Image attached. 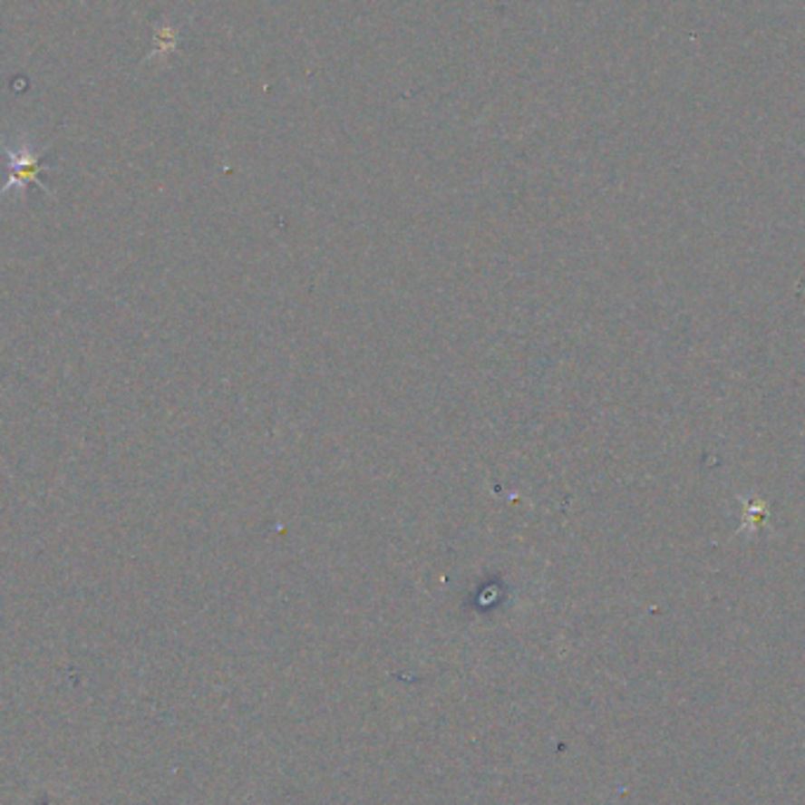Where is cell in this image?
I'll list each match as a JSON object with an SVG mask.
<instances>
[{
    "label": "cell",
    "mask_w": 805,
    "mask_h": 805,
    "mask_svg": "<svg viewBox=\"0 0 805 805\" xmlns=\"http://www.w3.org/2000/svg\"><path fill=\"white\" fill-rule=\"evenodd\" d=\"M3 146V151L7 156V165H10V177H7L5 187L0 189V199L10 191H19L24 193V189L29 187V184H35L38 189H43L45 193L47 187L41 181V172L47 170L43 165V153L45 149H35L26 137L17 140L15 144H5V141H0Z\"/></svg>",
    "instance_id": "1"
}]
</instances>
